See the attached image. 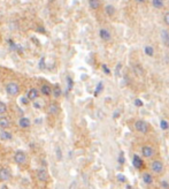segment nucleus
I'll list each match as a JSON object with an SVG mask.
<instances>
[{
	"instance_id": "f257e3e1",
	"label": "nucleus",
	"mask_w": 169,
	"mask_h": 189,
	"mask_svg": "<svg viewBox=\"0 0 169 189\" xmlns=\"http://www.w3.org/2000/svg\"><path fill=\"white\" fill-rule=\"evenodd\" d=\"M6 92L9 96H16L20 92V85L16 82H10L6 85Z\"/></svg>"
},
{
	"instance_id": "f03ea898",
	"label": "nucleus",
	"mask_w": 169,
	"mask_h": 189,
	"mask_svg": "<svg viewBox=\"0 0 169 189\" xmlns=\"http://www.w3.org/2000/svg\"><path fill=\"white\" fill-rule=\"evenodd\" d=\"M135 128H136V130L139 131L140 134H146L147 131H149V125H147V122L144 120H138L135 122Z\"/></svg>"
},
{
	"instance_id": "7ed1b4c3",
	"label": "nucleus",
	"mask_w": 169,
	"mask_h": 189,
	"mask_svg": "<svg viewBox=\"0 0 169 189\" xmlns=\"http://www.w3.org/2000/svg\"><path fill=\"white\" fill-rule=\"evenodd\" d=\"M14 160L17 164H24L26 162V155L22 150H17L14 153Z\"/></svg>"
},
{
	"instance_id": "20e7f679",
	"label": "nucleus",
	"mask_w": 169,
	"mask_h": 189,
	"mask_svg": "<svg viewBox=\"0 0 169 189\" xmlns=\"http://www.w3.org/2000/svg\"><path fill=\"white\" fill-rule=\"evenodd\" d=\"M151 169L155 174L162 173V171H164V164L161 163L160 160H154L153 163L151 164Z\"/></svg>"
},
{
	"instance_id": "39448f33",
	"label": "nucleus",
	"mask_w": 169,
	"mask_h": 189,
	"mask_svg": "<svg viewBox=\"0 0 169 189\" xmlns=\"http://www.w3.org/2000/svg\"><path fill=\"white\" fill-rule=\"evenodd\" d=\"M99 36H100V38H101L103 41H105V42H109V41L112 39V35H111L109 30L105 29V28H101V29L99 30Z\"/></svg>"
},
{
	"instance_id": "423d86ee",
	"label": "nucleus",
	"mask_w": 169,
	"mask_h": 189,
	"mask_svg": "<svg viewBox=\"0 0 169 189\" xmlns=\"http://www.w3.org/2000/svg\"><path fill=\"white\" fill-rule=\"evenodd\" d=\"M10 179V172L8 168L6 167H1L0 168V181H8Z\"/></svg>"
},
{
	"instance_id": "0eeeda50",
	"label": "nucleus",
	"mask_w": 169,
	"mask_h": 189,
	"mask_svg": "<svg viewBox=\"0 0 169 189\" xmlns=\"http://www.w3.org/2000/svg\"><path fill=\"white\" fill-rule=\"evenodd\" d=\"M142 155L145 158H151L154 155V149L150 145H144L142 148Z\"/></svg>"
},
{
	"instance_id": "6e6552de",
	"label": "nucleus",
	"mask_w": 169,
	"mask_h": 189,
	"mask_svg": "<svg viewBox=\"0 0 169 189\" xmlns=\"http://www.w3.org/2000/svg\"><path fill=\"white\" fill-rule=\"evenodd\" d=\"M37 179H38L39 181H43V182L47 181V180H48V173H47L46 169H44V168L38 169V171H37Z\"/></svg>"
},
{
	"instance_id": "1a4fd4ad",
	"label": "nucleus",
	"mask_w": 169,
	"mask_h": 189,
	"mask_svg": "<svg viewBox=\"0 0 169 189\" xmlns=\"http://www.w3.org/2000/svg\"><path fill=\"white\" fill-rule=\"evenodd\" d=\"M38 98V90L35 89V88H31L28 94H26V99L31 100V102H35V100Z\"/></svg>"
},
{
	"instance_id": "9d476101",
	"label": "nucleus",
	"mask_w": 169,
	"mask_h": 189,
	"mask_svg": "<svg viewBox=\"0 0 169 189\" xmlns=\"http://www.w3.org/2000/svg\"><path fill=\"white\" fill-rule=\"evenodd\" d=\"M10 127V120L7 116H0V128L7 129Z\"/></svg>"
},
{
	"instance_id": "9b49d317",
	"label": "nucleus",
	"mask_w": 169,
	"mask_h": 189,
	"mask_svg": "<svg viewBox=\"0 0 169 189\" xmlns=\"http://www.w3.org/2000/svg\"><path fill=\"white\" fill-rule=\"evenodd\" d=\"M31 125L30 119L29 118H26V116H22L20 120H19V126L21 128H29Z\"/></svg>"
},
{
	"instance_id": "f8f14e48",
	"label": "nucleus",
	"mask_w": 169,
	"mask_h": 189,
	"mask_svg": "<svg viewBox=\"0 0 169 189\" xmlns=\"http://www.w3.org/2000/svg\"><path fill=\"white\" fill-rule=\"evenodd\" d=\"M132 165L136 168L140 169V168L143 167V160H142V158L139 157V156H137V155H135L132 159Z\"/></svg>"
},
{
	"instance_id": "ddd939ff",
	"label": "nucleus",
	"mask_w": 169,
	"mask_h": 189,
	"mask_svg": "<svg viewBox=\"0 0 169 189\" xmlns=\"http://www.w3.org/2000/svg\"><path fill=\"white\" fill-rule=\"evenodd\" d=\"M160 36H161V39H162V42H164V45L167 47H169V31L168 30H161Z\"/></svg>"
},
{
	"instance_id": "4468645a",
	"label": "nucleus",
	"mask_w": 169,
	"mask_h": 189,
	"mask_svg": "<svg viewBox=\"0 0 169 189\" xmlns=\"http://www.w3.org/2000/svg\"><path fill=\"white\" fill-rule=\"evenodd\" d=\"M0 138L1 140H4V141H9L13 138V135H12V133L7 130H1L0 131Z\"/></svg>"
},
{
	"instance_id": "2eb2a0df",
	"label": "nucleus",
	"mask_w": 169,
	"mask_h": 189,
	"mask_svg": "<svg viewBox=\"0 0 169 189\" xmlns=\"http://www.w3.org/2000/svg\"><path fill=\"white\" fill-rule=\"evenodd\" d=\"M48 112H50V114H52V116H56L58 112H59V106H58V104L52 103L51 105L48 106Z\"/></svg>"
},
{
	"instance_id": "dca6fc26",
	"label": "nucleus",
	"mask_w": 169,
	"mask_h": 189,
	"mask_svg": "<svg viewBox=\"0 0 169 189\" xmlns=\"http://www.w3.org/2000/svg\"><path fill=\"white\" fill-rule=\"evenodd\" d=\"M41 94H44V96H50L52 94V89L51 87L48 85V84H44V85H41Z\"/></svg>"
},
{
	"instance_id": "f3484780",
	"label": "nucleus",
	"mask_w": 169,
	"mask_h": 189,
	"mask_svg": "<svg viewBox=\"0 0 169 189\" xmlns=\"http://www.w3.org/2000/svg\"><path fill=\"white\" fill-rule=\"evenodd\" d=\"M105 12L108 16H113L115 14V7L113 5H106L105 6Z\"/></svg>"
},
{
	"instance_id": "a211bd4d",
	"label": "nucleus",
	"mask_w": 169,
	"mask_h": 189,
	"mask_svg": "<svg viewBox=\"0 0 169 189\" xmlns=\"http://www.w3.org/2000/svg\"><path fill=\"white\" fill-rule=\"evenodd\" d=\"M164 5V0H152V6L157 9H161Z\"/></svg>"
},
{
	"instance_id": "6ab92c4d",
	"label": "nucleus",
	"mask_w": 169,
	"mask_h": 189,
	"mask_svg": "<svg viewBox=\"0 0 169 189\" xmlns=\"http://www.w3.org/2000/svg\"><path fill=\"white\" fill-rule=\"evenodd\" d=\"M143 181L146 184H151L153 182V177L150 173H144L143 174Z\"/></svg>"
},
{
	"instance_id": "aec40b11",
	"label": "nucleus",
	"mask_w": 169,
	"mask_h": 189,
	"mask_svg": "<svg viewBox=\"0 0 169 189\" xmlns=\"http://www.w3.org/2000/svg\"><path fill=\"white\" fill-rule=\"evenodd\" d=\"M52 92H53V96H54L55 98H59L62 94V90H61V88H60V85L56 84L55 87H54V89L52 90Z\"/></svg>"
},
{
	"instance_id": "412c9836",
	"label": "nucleus",
	"mask_w": 169,
	"mask_h": 189,
	"mask_svg": "<svg viewBox=\"0 0 169 189\" xmlns=\"http://www.w3.org/2000/svg\"><path fill=\"white\" fill-rule=\"evenodd\" d=\"M89 6L92 9H98L100 6V0H89Z\"/></svg>"
},
{
	"instance_id": "4be33fe9",
	"label": "nucleus",
	"mask_w": 169,
	"mask_h": 189,
	"mask_svg": "<svg viewBox=\"0 0 169 189\" xmlns=\"http://www.w3.org/2000/svg\"><path fill=\"white\" fill-rule=\"evenodd\" d=\"M144 52L146 53V55H149V57H153L154 48L152 46H150V45H146V46L144 47Z\"/></svg>"
},
{
	"instance_id": "5701e85b",
	"label": "nucleus",
	"mask_w": 169,
	"mask_h": 189,
	"mask_svg": "<svg viewBox=\"0 0 169 189\" xmlns=\"http://www.w3.org/2000/svg\"><path fill=\"white\" fill-rule=\"evenodd\" d=\"M160 127H161L162 130H167L169 128V123L166 120H161L160 121Z\"/></svg>"
},
{
	"instance_id": "b1692460",
	"label": "nucleus",
	"mask_w": 169,
	"mask_h": 189,
	"mask_svg": "<svg viewBox=\"0 0 169 189\" xmlns=\"http://www.w3.org/2000/svg\"><path fill=\"white\" fill-rule=\"evenodd\" d=\"M6 112H7V105L5 103L0 102V114H5Z\"/></svg>"
},
{
	"instance_id": "393cba45",
	"label": "nucleus",
	"mask_w": 169,
	"mask_h": 189,
	"mask_svg": "<svg viewBox=\"0 0 169 189\" xmlns=\"http://www.w3.org/2000/svg\"><path fill=\"white\" fill-rule=\"evenodd\" d=\"M72 85H74V82H72V77H67V88H68V91H70L72 89Z\"/></svg>"
},
{
	"instance_id": "a878e982",
	"label": "nucleus",
	"mask_w": 169,
	"mask_h": 189,
	"mask_svg": "<svg viewBox=\"0 0 169 189\" xmlns=\"http://www.w3.org/2000/svg\"><path fill=\"white\" fill-rule=\"evenodd\" d=\"M103 89H104V84H103V82H100V83L97 85V89H96V91H94V96H98Z\"/></svg>"
},
{
	"instance_id": "bb28decb",
	"label": "nucleus",
	"mask_w": 169,
	"mask_h": 189,
	"mask_svg": "<svg viewBox=\"0 0 169 189\" xmlns=\"http://www.w3.org/2000/svg\"><path fill=\"white\" fill-rule=\"evenodd\" d=\"M38 67H39L40 69L46 68V66H45V58H44V57L40 58V60H39V62H38Z\"/></svg>"
},
{
	"instance_id": "cd10ccee",
	"label": "nucleus",
	"mask_w": 169,
	"mask_h": 189,
	"mask_svg": "<svg viewBox=\"0 0 169 189\" xmlns=\"http://www.w3.org/2000/svg\"><path fill=\"white\" fill-rule=\"evenodd\" d=\"M55 153L58 155V159H59V160H61L62 159V153H61V149H60L59 147L55 149Z\"/></svg>"
},
{
	"instance_id": "c85d7f7f",
	"label": "nucleus",
	"mask_w": 169,
	"mask_h": 189,
	"mask_svg": "<svg viewBox=\"0 0 169 189\" xmlns=\"http://www.w3.org/2000/svg\"><path fill=\"white\" fill-rule=\"evenodd\" d=\"M133 70L138 74V75H142V74H143V69H142L140 66H136V67H133Z\"/></svg>"
},
{
	"instance_id": "c756f323",
	"label": "nucleus",
	"mask_w": 169,
	"mask_h": 189,
	"mask_svg": "<svg viewBox=\"0 0 169 189\" xmlns=\"http://www.w3.org/2000/svg\"><path fill=\"white\" fill-rule=\"evenodd\" d=\"M164 23H166L167 26H169V12H167V13L164 14Z\"/></svg>"
},
{
	"instance_id": "7c9ffc66",
	"label": "nucleus",
	"mask_w": 169,
	"mask_h": 189,
	"mask_svg": "<svg viewBox=\"0 0 169 189\" xmlns=\"http://www.w3.org/2000/svg\"><path fill=\"white\" fill-rule=\"evenodd\" d=\"M135 105L137 106V107H142L143 106V102L140 99H136L135 100Z\"/></svg>"
},
{
	"instance_id": "2f4dec72",
	"label": "nucleus",
	"mask_w": 169,
	"mask_h": 189,
	"mask_svg": "<svg viewBox=\"0 0 169 189\" xmlns=\"http://www.w3.org/2000/svg\"><path fill=\"white\" fill-rule=\"evenodd\" d=\"M103 70L105 74H111V70H109V68H108L106 65H103Z\"/></svg>"
},
{
	"instance_id": "473e14b6",
	"label": "nucleus",
	"mask_w": 169,
	"mask_h": 189,
	"mask_svg": "<svg viewBox=\"0 0 169 189\" xmlns=\"http://www.w3.org/2000/svg\"><path fill=\"white\" fill-rule=\"evenodd\" d=\"M118 179L120 180V181H121V182H125V177H124V175H122V174H118Z\"/></svg>"
},
{
	"instance_id": "72a5a7b5",
	"label": "nucleus",
	"mask_w": 169,
	"mask_h": 189,
	"mask_svg": "<svg viewBox=\"0 0 169 189\" xmlns=\"http://www.w3.org/2000/svg\"><path fill=\"white\" fill-rule=\"evenodd\" d=\"M161 186H162L164 189H168L169 188V184L167 182V181H162V182H161Z\"/></svg>"
},
{
	"instance_id": "f704fd0d",
	"label": "nucleus",
	"mask_w": 169,
	"mask_h": 189,
	"mask_svg": "<svg viewBox=\"0 0 169 189\" xmlns=\"http://www.w3.org/2000/svg\"><path fill=\"white\" fill-rule=\"evenodd\" d=\"M121 67H122V65H121V63H118V68L115 69V74H116V75H120V70H121Z\"/></svg>"
},
{
	"instance_id": "c9c22d12",
	"label": "nucleus",
	"mask_w": 169,
	"mask_h": 189,
	"mask_svg": "<svg viewBox=\"0 0 169 189\" xmlns=\"http://www.w3.org/2000/svg\"><path fill=\"white\" fill-rule=\"evenodd\" d=\"M118 162H120V164H123V163H124V159H123V153H122V152L120 153V160H118Z\"/></svg>"
},
{
	"instance_id": "e433bc0d",
	"label": "nucleus",
	"mask_w": 169,
	"mask_h": 189,
	"mask_svg": "<svg viewBox=\"0 0 169 189\" xmlns=\"http://www.w3.org/2000/svg\"><path fill=\"white\" fill-rule=\"evenodd\" d=\"M136 2H138V4H145V2H147L149 0H135Z\"/></svg>"
},
{
	"instance_id": "4c0bfd02",
	"label": "nucleus",
	"mask_w": 169,
	"mask_h": 189,
	"mask_svg": "<svg viewBox=\"0 0 169 189\" xmlns=\"http://www.w3.org/2000/svg\"><path fill=\"white\" fill-rule=\"evenodd\" d=\"M37 30H38V31H40V32H45V29H44V28H41V27H39Z\"/></svg>"
},
{
	"instance_id": "58836bf2",
	"label": "nucleus",
	"mask_w": 169,
	"mask_h": 189,
	"mask_svg": "<svg viewBox=\"0 0 169 189\" xmlns=\"http://www.w3.org/2000/svg\"><path fill=\"white\" fill-rule=\"evenodd\" d=\"M33 106H35V109H40V105H39V104H37V103H35Z\"/></svg>"
},
{
	"instance_id": "ea45409f",
	"label": "nucleus",
	"mask_w": 169,
	"mask_h": 189,
	"mask_svg": "<svg viewBox=\"0 0 169 189\" xmlns=\"http://www.w3.org/2000/svg\"><path fill=\"white\" fill-rule=\"evenodd\" d=\"M2 189H7V187H6V186H2Z\"/></svg>"
}]
</instances>
